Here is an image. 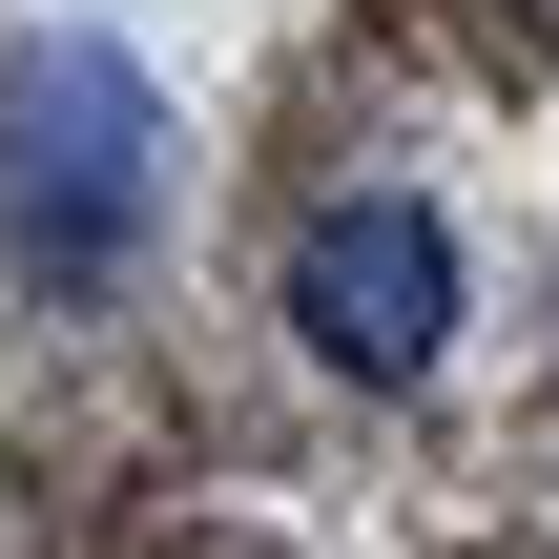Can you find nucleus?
<instances>
[{
    "label": "nucleus",
    "mask_w": 559,
    "mask_h": 559,
    "mask_svg": "<svg viewBox=\"0 0 559 559\" xmlns=\"http://www.w3.org/2000/svg\"><path fill=\"white\" fill-rule=\"evenodd\" d=\"M290 332H311V373H353V394H415V373L456 353V228H436L415 187H353V207H311V228H290Z\"/></svg>",
    "instance_id": "f03ea898"
},
{
    "label": "nucleus",
    "mask_w": 559,
    "mask_h": 559,
    "mask_svg": "<svg viewBox=\"0 0 559 559\" xmlns=\"http://www.w3.org/2000/svg\"><path fill=\"white\" fill-rule=\"evenodd\" d=\"M145 187H166V104H145V62L124 41H21V83H0V207H21V249L41 270H104L124 228H145Z\"/></svg>",
    "instance_id": "f257e3e1"
}]
</instances>
